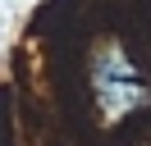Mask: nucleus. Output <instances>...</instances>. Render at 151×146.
Here are the masks:
<instances>
[{"instance_id":"obj_1","label":"nucleus","mask_w":151,"mask_h":146,"mask_svg":"<svg viewBox=\"0 0 151 146\" xmlns=\"http://www.w3.org/2000/svg\"><path fill=\"white\" fill-rule=\"evenodd\" d=\"M92 100L105 123H119V119L137 114L142 105H151L147 78L137 73V64L128 59L119 41H101L92 55Z\"/></svg>"}]
</instances>
